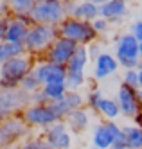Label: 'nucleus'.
I'll list each match as a JSON object with an SVG mask.
<instances>
[{
    "label": "nucleus",
    "instance_id": "obj_26",
    "mask_svg": "<svg viewBox=\"0 0 142 149\" xmlns=\"http://www.w3.org/2000/svg\"><path fill=\"white\" fill-rule=\"evenodd\" d=\"M13 149H52V146L43 138V135H38V136H31L27 140L20 142Z\"/></svg>",
    "mask_w": 142,
    "mask_h": 149
},
{
    "label": "nucleus",
    "instance_id": "obj_10",
    "mask_svg": "<svg viewBox=\"0 0 142 149\" xmlns=\"http://www.w3.org/2000/svg\"><path fill=\"white\" fill-rule=\"evenodd\" d=\"M78 43L72 40H67V38H58L56 41L52 43V47L47 50V54L43 56L41 59L45 61H50L54 65H61V67H67L69 61L72 59V56L76 54V50H78Z\"/></svg>",
    "mask_w": 142,
    "mask_h": 149
},
{
    "label": "nucleus",
    "instance_id": "obj_12",
    "mask_svg": "<svg viewBox=\"0 0 142 149\" xmlns=\"http://www.w3.org/2000/svg\"><path fill=\"white\" fill-rule=\"evenodd\" d=\"M117 102L121 108V115L133 119V117L140 111V101H139V90L132 88L128 84L121 83L117 90Z\"/></svg>",
    "mask_w": 142,
    "mask_h": 149
},
{
    "label": "nucleus",
    "instance_id": "obj_1",
    "mask_svg": "<svg viewBox=\"0 0 142 149\" xmlns=\"http://www.w3.org/2000/svg\"><path fill=\"white\" fill-rule=\"evenodd\" d=\"M36 59L27 54L18 56L6 61L0 67V90H15L20 88L22 81H24L34 68Z\"/></svg>",
    "mask_w": 142,
    "mask_h": 149
},
{
    "label": "nucleus",
    "instance_id": "obj_21",
    "mask_svg": "<svg viewBox=\"0 0 142 149\" xmlns=\"http://www.w3.org/2000/svg\"><path fill=\"white\" fill-rule=\"evenodd\" d=\"M92 144L95 149H110L113 146V136L108 130L106 122L99 124L94 127V135H92Z\"/></svg>",
    "mask_w": 142,
    "mask_h": 149
},
{
    "label": "nucleus",
    "instance_id": "obj_40",
    "mask_svg": "<svg viewBox=\"0 0 142 149\" xmlns=\"http://www.w3.org/2000/svg\"><path fill=\"white\" fill-rule=\"evenodd\" d=\"M140 22H142V15H140Z\"/></svg>",
    "mask_w": 142,
    "mask_h": 149
},
{
    "label": "nucleus",
    "instance_id": "obj_27",
    "mask_svg": "<svg viewBox=\"0 0 142 149\" xmlns=\"http://www.w3.org/2000/svg\"><path fill=\"white\" fill-rule=\"evenodd\" d=\"M20 88L22 90H25L27 93H34V92H38L40 88H41V83H40V79L36 77V74H34V70H32L29 76L22 81V84H20Z\"/></svg>",
    "mask_w": 142,
    "mask_h": 149
},
{
    "label": "nucleus",
    "instance_id": "obj_39",
    "mask_svg": "<svg viewBox=\"0 0 142 149\" xmlns=\"http://www.w3.org/2000/svg\"><path fill=\"white\" fill-rule=\"evenodd\" d=\"M140 61H142V43H140Z\"/></svg>",
    "mask_w": 142,
    "mask_h": 149
},
{
    "label": "nucleus",
    "instance_id": "obj_37",
    "mask_svg": "<svg viewBox=\"0 0 142 149\" xmlns=\"http://www.w3.org/2000/svg\"><path fill=\"white\" fill-rule=\"evenodd\" d=\"M139 90H142V68H139Z\"/></svg>",
    "mask_w": 142,
    "mask_h": 149
},
{
    "label": "nucleus",
    "instance_id": "obj_23",
    "mask_svg": "<svg viewBox=\"0 0 142 149\" xmlns=\"http://www.w3.org/2000/svg\"><path fill=\"white\" fill-rule=\"evenodd\" d=\"M41 90L45 92L49 102H58L69 93V84L67 81H58V83H50V84L41 86Z\"/></svg>",
    "mask_w": 142,
    "mask_h": 149
},
{
    "label": "nucleus",
    "instance_id": "obj_16",
    "mask_svg": "<svg viewBox=\"0 0 142 149\" xmlns=\"http://www.w3.org/2000/svg\"><path fill=\"white\" fill-rule=\"evenodd\" d=\"M29 29H31V25L27 22H24V20H20L16 16H11L6 41L15 43V45H24L25 40H27V34H29Z\"/></svg>",
    "mask_w": 142,
    "mask_h": 149
},
{
    "label": "nucleus",
    "instance_id": "obj_41",
    "mask_svg": "<svg viewBox=\"0 0 142 149\" xmlns=\"http://www.w3.org/2000/svg\"><path fill=\"white\" fill-rule=\"evenodd\" d=\"M0 2H2V0H0Z\"/></svg>",
    "mask_w": 142,
    "mask_h": 149
},
{
    "label": "nucleus",
    "instance_id": "obj_17",
    "mask_svg": "<svg viewBox=\"0 0 142 149\" xmlns=\"http://www.w3.org/2000/svg\"><path fill=\"white\" fill-rule=\"evenodd\" d=\"M99 15L108 22H121L128 15V0H110L99 7Z\"/></svg>",
    "mask_w": 142,
    "mask_h": 149
},
{
    "label": "nucleus",
    "instance_id": "obj_33",
    "mask_svg": "<svg viewBox=\"0 0 142 149\" xmlns=\"http://www.w3.org/2000/svg\"><path fill=\"white\" fill-rule=\"evenodd\" d=\"M132 34L135 36V40L139 41V43H142V22L140 20L132 25Z\"/></svg>",
    "mask_w": 142,
    "mask_h": 149
},
{
    "label": "nucleus",
    "instance_id": "obj_4",
    "mask_svg": "<svg viewBox=\"0 0 142 149\" xmlns=\"http://www.w3.org/2000/svg\"><path fill=\"white\" fill-rule=\"evenodd\" d=\"M58 33H59L61 38L72 40L78 45H83V47H88V45L95 43L97 36H99L90 22L78 20V18H70V16H67L58 25Z\"/></svg>",
    "mask_w": 142,
    "mask_h": 149
},
{
    "label": "nucleus",
    "instance_id": "obj_2",
    "mask_svg": "<svg viewBox=\"0 0 142 149\" xmlns=\"http://www.w3.org/2000/svg\"><path fill=\"white\" fill-rule=\"evenodd\" d=\"M58 38H59L58 27H54V25H40V24L32 25L29 29L27 40L24 43L25 54L31 56V58H34V59H41Z\"/></svg>",
    "mask_w": 142,
    "mask_h": 149
},
{
    "label": "nucleus",
    "instance_id": "obj_25",
    "mask_svg": "<svg viewBox=\"0 0 142 149\" xmlns=\"http://www.w3.org/2000/svg\"><path fill=\"white\" fill-rule=\"evenodd\" d=\"M124 135L129 149H142V130L139 126H124Z\"/></svg>",
    "mask_w": 142,
    "mask_h": 149
},
{
    "label": "nucleus",
    "instance_id": "obj_19",
    "mask_svg": "<svg viewBox=\"0 0 142 149\" xmlns=\"http://www.w3.org/2000/svg\"><path fill=\"white\" fill-rule=\"evenodd\" d=\"M36 2L38 0H7V4L11 7V15L27 22L31 27L34 25V22L31 18V11H32V7H34Z\"/></svg>",
    "mask_w": 142,
    "mask_h": 149
},
{
    "label": "nucleus",
    "instance_id": "obj_7",
    "mask_svg": "<svg viewBox=\"0 0 142 149\" xmlns=\"http://www.w3.org/2000/svg\"><path fill=\"white\" fill-rule=\"evenodd\" d=\"M24 120L32 127V130H47L49 126L56 124L58 120H61L58 113L54 111L52 104H29L27 108L22 111Z\"/></svg>",
    "mask_w": 142,
    "mask_h": 149
},
{
    "label": "nucleus",
    "instance_id": "obj_14",
    "mask_svg": "<svg viewBox=\"0 0 142 149\" xmlns=\"http://www.w3.org/2000/svg\"><path fill=\"white\" fill-rule=\"evenodd\" d=\"M54 111L58 113V117L63 120L69 113L79 110V108H85V95H81L78 90H69V93L58 102H50Z\"/></svg>",
    "mask_w": 142,
    "mask_h": 149
},
{
    "label": "nucleus",
    "instance_id": "obj_36",
    "mask_svg": "<svg viewBox=\"0 0 142 149\" xmlns=\"http://www.w3.org/2000/svg\"><path fill=\"white\" fill-rule=\"evenodd\" d=\"M85 2H90V4H95V6H104V4H108L110 0H85Z\"/></svg>",
    "mask_w": 142,
    "mask_h": 149
},
{
    "label": "nucleus",
    "instance_id": "obj_30",
    "mask_svg": "<svg viewBox=\"0 0 142 149\" xmlns=\"http://www.w3.org/2000/svg\"><path fill=\"white\" fill-rule=\"evenodd\" d=\"M92 25H94V29H95V33L97 34H106L108 31L112 29V25H110V22L108 20H104V18H97L95 22H92Z\"/></svg>",
    "mask_w": 142,
    "mask_h": 149
},
{
    "label": "nucleus",
    "instance_id": "obj_22",
    "mask_svg": "<svg viewBox=\"0 0 142 149\" xmlns=\"http://www.w3.org/2000/svg\"><path fill=\"white\" fill-rule=\"evenodd\" d=\"M95 111L99 113V115H103L108 122L115 120L117 117L121 115V108H119L117 99H110V97H103V101L99 102V106H97Z\"/></svg>",
    "mask_w": 142,
    "mask_h": 149
},
{
    "label": "nucleus",
    "instance_id": "obj_42",
    "mask_svg": "<svg viewBox=\"0 0 142 149\" xmlns=\"http://www.w3.org/2000/svg\"><path fill=\"white\" fill-rule=\"evenodd\" d=\"M94 149H95V147H94Z\"/></svg>",
    "mask_w": 142,
    "mask_h": 149
},
{
    "label": "nucleus",
    "instance_id": "obj_32",
    "mask_svg": "<svg viewBox=\"0 0 142 149\" xmlns=\"http://www.w3.org/2000/svg\"><path fill=\"white\" fill-rule=\"evenodd\" d=\"M9 20H11V16H0V43H2V41H6L7 27H9Z\"/></svg>",
    "mask_w": 142,
    "mask_h": 149
},
{
    "label": "nucleus",
    "instance_id": "obj_8",
    "mask_svg": "<svg viewBox=\"0 0 142 149\" xmlns=\"http://www.w3.org/2000/svg\"><path fill=\"white\" fill-rule=\"evenodd\" d=\"M88 61H90L88 47L79 45L78 50H76V54L72 56V59L67 65V84H69V90H78L86 83L85 70H86Z\"/></svg>",
    "mask_w": 142,
    "mask_h": 149
},
{
    "label": "nucleus",
    "instance_id": "obj_18",
    "mask_svg": "<svg viewBox=\"0 0 142 149\" xmlns=\"http://www.w3.org/2000/svg\"><path fill=\"white\" fill-rule=\"evenodd\" d=\"M63 120H65V124H67L69 131L72 135H78V133H83V131L88 130V126H90V115H88V111H86V108H79V110L69 113Z\"/></svg>",
    "mask_w": 142,
    "mask_h": 149
},
{
    "label": "nucleus",
    "instance_id": "obj_6",
    "mask_svg": "<svg viewBox=\"0 0 142 149\" xmlns=\"http://www.w3.org/2000/svg\"><path fill=\"white\" fill-rule=\"evenodd\" d=\"M31 18L34 22V25L40 24V25L58 27L67 18L63 0H38L31 11Z\"/></svg>",
    "mask_w": 142,
    "mask_h": 149
},
{
    "label": "nucleus",
    "instance_id": "obj_34",
    "mask_svg": "<svg viewBox=\"0 0 142 149\" xmlns=\"http://www.w3.org/2000/svg\"><path fill=\"white\" fill-rule=\"evenodd\" d=\"M110 149H129V147H128V142L126 140H119V142H113V146Z\"/></svg>",
    "mask_w": 142,
    "mask_h": 149
},
{
    "label": "nucleus",
    "instance_id": "obj_20",
    "mask_svg": "<svg viewBox=\"0 0 142 149\" xmlns=\"http://www.w3.org/2000/svg\"><path fill=\"white\" fill-rule=\"evenodd\" d=\"M99 6L95 4H90V2H85V0H81V2L78 4V7H76V11L70 15V18H78V20H85V22H95L97 18H99Z\"/></svg>",
    "mask_w": 142,
    "mask_h": 149
},
{
    "label": "nucleus",
    "instance_id": "obj_13",
    "mask_svg": "<svg viewBox=\"0 0 142 149\" xmlns=\"http://www.w3.org/2000/svg\"><path fill=\"white\" fill-rule=\"evenodd\" d=\"M32 70H34L36 77L40 79L41 86L50 84V83H58V81H67V67L54 65V63L45 61V59H36Z\"/></svg>",
    "mask_w": 142,
    "mask_h": 149
},
{
    "label": "nucleus",
    "instance_id": "obj_5",
    "mask_svg": "<svg viewBox=\"0 0 142 149\" xmlns=\"http://www.w3.org/2000/svg\"><path fill=\"white\" fill-rule=\"evenodd\" d=\"M115 58L124 70H139L142 68L140 61V43L132 33H124L119 36L115 47Z\"/></svg>",
    "mask_w": 142,
    "mask_h": 149
},
{
    "label": "nucleus",
    "instance_id": "obj_3",
    "mask_svg": "<svg viewBox=\"0 0 142 149\" xmlns=\"http://www.w3.org/2000/svg\"><path fill=\"white\" fill-rule=\"evenodd\" d=\"M32 136V127L24 120L22 115L7 117L0 122V149H13L20 142Z\"/></svg>",
    "mask_w": 142,
    "mask_h": 149
},
{
    "label": "nucleus",
    "instance_id": "obj_35",
    "mask_svg": "<svg viewBox=\"0 0 142 149\" xmlns=\"http://www.w3.org/2000/svg\"><path fill=\"white\" fill-rule=\"evenodd\" d=\"M133 122H135V126H139L140 127V130H142V110L133 117Z\"/></svg>",
    "mask_w": 142,
    "mask_h": 149
},
{
    "label": "nucleus",
    "instance_id": "obj_11",
    "mask_svg": "<svg viewBox=\"0 0 142 149\" xmlns=\"http://www.w3.org/2000/svg\"><path fill=\"white\" fill-rule=\"evenodd\" d=\"M41 135L52 146V149H70L74 142V135L69 131L65 120H58L56 124L49 126L47 130L41 131Z\"/></svg>",
    "mask_w": 142,
    "mask_h": 149
},
{
    "label": "nucleus",
    "instance_id": "obj_15",
    "mask_svg": "<svg viewBox=\"0 0 142 149\" xmlns=\"http://www.w3.org/2000/svg\"><path fill=\"white\" fill-rule=\"evenodd\" d=\"M119 61L113 54L110 52H101L99 56L94 59V79L103 81L106 77H110L112 74H115L119 70Z\"/></svg>",
    "mask_w": 142,
    "mask_h": 149
},
{
    "label": "nucleus",
    "instance_id": "obj_24",
    "mask_svg": "<svg viewBox=\"0 0 142 149\" xmlns=\"http://www.w3.org/2000/svg\"><path fill=\"white\" fill-rule=\"evenodd\" d=\"M24 54H25L24 45H15V43H9V41H2L0 43V67L6 61L18 58V56H24Z\"/></svg>",
    "mask_w": 142,
    "mask_h": 149
},
{
    "label": "nucleus",
    "instance_id": "obj_38",
    "mask_svg": "<svg viewBox=\"0 0 142 149\" xmlns=\"http://www.w3.org/2000/svg\"><path fill=\"white\" fill-rule=\"evenodd\" d=\"M139 101H140V110H142V90H139Z\"/></svg>",
    "mask_w": 142,
    "mask_h": 149
},
{
    "label": "nucleus",
    "instance_id": "obj_31",
    "mask_svg": "<svg viewBox=\"0 0 142 149\" xmlns=\"http://www.w3.org/2000/svg\"><path fill=\"white\" fill-rule=\"evenodd\" d=\"M31 104H49V99L41 88L34 93H31Z\"/></svg>",
    "mask_w": 142,
    "mask_h": 149
},
{
    "label": "nucleus",
    "instance_id": "obj_28",
    "mask_svg": "<svg viewBox=\"0 0 142 149\" xmlns=\"http://www.w3.org/2000/svg\"><path fill=\"white\" fill-rule=\"evenodd\" d=\"M103 97H104V95L101 93V90H97V88L90 90L88 93H86V97H85V104H86V108L95 111V110H97V106H99V102L103 101Z\"/></svg>",
    "mask_w": 142,
    "mask_h": 149
},
{
    "label": "nucleus",
    "instance_id": "obj_29",
    "mask_svg": "<svg viewBox=\"0 0 142 149\" xmlns=\"http://www.w3.org/2000/svg\"><path fill=\"white\" fill-rule=\"evenodd\" d=\"M122 83L132 88L139 90V70H124L122 74Z\"/></svg>",
    "mask_w": 142,
    "mask_h": 149
},
{
    "label": "nucleus",
    "instance_id": "obj_9",
    "mask_svg": "<svg viewBox=\"0 0 142 149\" xmlns=\"http://www.w3.org/2000/svg\"><path fill=\"white\" fill-rule=\"evenodd\" d=\"M31 104V93L22 88L15 90H0V115L6 119L13 115H22L27 106Z\"/></svg>",
    "mask_w": 142,
    "mask_h": 149
}]
</instances>
